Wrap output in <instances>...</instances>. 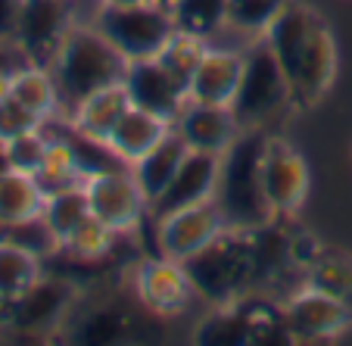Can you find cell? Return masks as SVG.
Segmentation results:
<instances>
[{
  "instance_id": "cell-1",
  "label": "cell",
  "mask_w": 352,
  "mask_h": 346,
  "mask_svg": "<svg viewBox=\"0 0 352 346\" xmlns=\"http://www.w3.org/2000/svg\"><path fill=\"white\" fill-rule=\"evenodd\" d=\"M265 138V128H250L221 153L215 203L221 206L231 228H259L274 219L265 203V191H262Z\"/></svg>"
},
{
  "instance_id": "cell-2",
  "label": "cell",
  "mask_w": 352,
  "mask_h": 346,
  "mask_svg": "<svg viewBox=\"0 0 352 346\" xmlns=\"http://www.w3.org/2000/svg\"><path fill=\"white\" fill-rule=\"evenodd\" d=\"M128 60L109 44L94 22H75L56 50L50 72L63 94V107H72L85 94L125 78Z\"/></svg>"
},
{
  "instance_id": "cell-3",
  "label": "cell",
  "mask_w": 352,
  "mask_h": 346,
  "mask_svg": "<svg viewBox=\"0 0 352 346\" xmlns=\"http://www.w3.org/2000/svg\"><path fill=\"white\" fill-rule=\"evenodd\" d=\"M190 281L197 287V296L209 306H228L250 293L256 274L253 244H250V228H228L221 237H215L206 250L184 262Z\"/></svg>"
},
{
  "instance_id": "cell-4",
  "label": "cell",
  "mask_w": 352,
  "mask_h": 346,
  "mask_svg": "<svg viewBox=\"0 0 352 346\" xmlns=\"http://www.w3.org/2000/svg\"><path fill=\"white\" fill-rule=\"evenodd\" d=\"M287 107H296L293 100V87L287 81L280 63L274 60L272 47L262 38L250 41L243 50V75H240V87L234 94V116H237L240 128H268Z\"/></svg>"
},
{
  "instance_id": "cell-5",
  "label": "cell",
  "mask_w": 352,
  "mask_h": 346,
  "mask_svg": "<svg viewBox=\"0 0 352 346\" xmlns=\"http://www.w3.org/2000/svg\"><path fill=\"white\" fill-rule=\"evenodd\" d=\"M94 25L125 60L156 56L168 34L175 32L172 10L156 0H144L134 7H100Z\"/></svg>"
},
{
  "instance_id": "cell-6",
  "label": "cell",
  "mask_w": 352,
  "mask_h": 346,
  "mask_svg": "<svg viewBox=\"0 0 352 346\" xmlns=\"http://www.w3.org/2000/svg\"><path fill=\"white\" fill-rule=\"evenodd\" d=\"M85 193L91 203V213L100 221H107L116 234H131L144 225L150 215V200L144 187L138 184L131 166H116L107 172L87 175Z\"/></svg>"
},
{
  "instance_id": "cell-7",
  "label": "cell",
  "mask_w": 352,
  "mask_h": 346,
  "mask_svg": "<svg viewBox=\"0 0 352 346\" xmlns=\"http://www.w3.org/2000/svg\"><path fill=\"white\" fill-rule=\"evenodd\" d=\"M228 228L231 225H228L221 206L215 203V197L172 209L166 215H156V253L187 262L199 250H206L215 237H221Z\"/></svg>"
},
{
  "instance_id": "cell-8",
  "label": "cell",
  "mask_w": 352,
  "mask_h": 346,
  "mask_svg": "<svg viewBox=\"0 0 352 346\" xmlns=\"http://www.w3.org/2000/svg\"><path fill=\"white\" fill-rule=\"evenodd\" d=\"M287 331L299 343H327L343 337L352 327V306L340 296L318 290L312 284H302L280 303Z\"/></svg>"
},
{
  "instance_id": "cell-9",
  "label": "cell",
  "mask_w": 352,
  "mask_h": 346,
  "mask_svg": "<svg viewBox=\"0 0 352 346\" xmlns=\"http://www.w3.org/2000/svg\"><path fill=\"white\" fill-rule=\"evenodd\" d=\"M309 166L290 140L268 134L262 150V191L274 219H290L309 197Z\"/></svg>"
},
{
  "instance_id": "cell-10",
  "label": "cell",
  "mask_w": 352,
  "mask_h": 346,
  "mask_svg": "<svg viewBox=\"0 0 352 346\" xmlns=\"http://www.w3.org/2000/svg\"><path fill=\"white\" fill-rule=\"evenodd\" d=\"M131 287L138 303L153 315H181L197 300V287H193L187 266L162 253L146 256L134 266Z\"/></svg>"
},
{
  "instance_id": "cell-11",
  "label": "cell",
  "mask_w": 352,
  "mask_h": 346,
  "mask_svg": "<svg viewBox=\"0 0 352 346\" xmlns=\"http://www.w3.org/2000/svg\"><path fill=\"white\" fill-rule=\"evenodd\" d=\"M72 25L75 16L69 0H22L16 47L25 63L50 66Z\"/></svg>"
},
{
  "instance_id": "cell-12",
  "label": "cell",
  "mask_w": 352,
  "mask_h": 346,
  "mask_svg": "<svg viewBox=\"0 0 352 346\" xmlns=\"http://www.w3.org/2000/svg\"><path fill=\"white\" fill-rule=\"evenodd\" d=\"M333 78H337V41H333L331 25L318 16L296 63V72L290 78L296 107H315L333 87Z\"/></svg>"
},
{
  "instance_id": "cell-13",
  "label": "cell",
  "mask_w": 352,
  "mask_h": 346,
  "mask_svg": "<svg viewBox=\"0 0 352 346\" xmlns=\"http://www.w3.org/2000/svg\"><path fill=\"white\" fill-rule=\"evenodd\" d=\"M172 128L187 144V150H203V153H219V156L243 134L231 107L199 103V100H187L181 107V113L175 116Z\"/></svg>"
},
{
  "instance_id": "cell-14",
  "label": "cell",
  "mask_w": 352,
  "mask_h": 346,
  "mask_svg": "<svg viewBox=\"0 0 352 346\" xmlns=\"http://www.w3.org/2000/svg\"><path fill=\"white\" fill-rule=\"evenodd\" d=\"M240 75H243V50L209 41L203 56H199L197 72L187 85V100L231 107L234 94L240 87Z\"/></svg>"
},
{
  "instance_id": "cell-15",
  "label": "cell",
  "mask_w": 352,
  "mask_h": 346,
  "mask_svg": "<svg viewBox=\"0 0 352 346\" xmlns=\"http://www.w3.org/2000/svg\"><path fill=\"white\" fill-rule=\"evenodd\" d=\"M219 169L221 156L219 153H203V150H187L184 162L178 166L175 178L168 181V187L160 193V200L150 206V215H166L172 209L190 206L199 200H212L215 187H219Z\"/></svg>"
},
{
  "instance_id": "cell-16",
  "label": "cell",
  "mask_w": 352,
  "mask_h": 346,
  "mask_svg": "<svg viewBox=\"0 0 352 346\" xmlns=\"http://www.w3.org/2000/svg\"><path fill=\"white\" fill-rule=\"evenodd\" d=\"M125 87L134 107L150 109V113L162 116V119L175 122L181 107L187 103V91L156 63V56L146 60H128L125 69Z\"/></svg>"
},
{
  "instance_id": "cell-17",
  "label": "cell",
  "mask_w": 352,
  "mask_h": 346,
  "mask_svg": "<svg viewBox=\"0 0 352 346\" xmlns=\"http://www.w3.org/2000/svg\"><path fill=\"white\" fill-rule=\"evenodd\" d=\"M128 107H131V97H128L125 81H113L107 87H97V91L85 94L81 100H75L69 107V131L107 144Z\"/></svg>"
},
{
  "instance_id": "cell-18",
  "label": "cell",
  "mask_w": 352,
  "mask_h": 346,
  "mask_svg": "<svg viewBox=\"0 0 352 346\" xmlns=\"http://www.w3.org/2000/svg\"><path fill=\"white\" fill-rule=\"evenodd\" d=\"M72 290L63 281L41 278L25 296L16 300V334H41V331H54L60 325L63 312L69 309Z\"/></svg>"
},
{
  "instance_id": "cell-19",
  "label": "cell",
  "mask_w": 352,
  "mask_h": 346,
  "mask_svg": "<svg viewBox=\"0 0 352 346\" xmlns=\"http://www.w3.org/2000/svg\"><path fill=\"white\" fill-rule=\"evenodd\" d=\"M172 131V122L162 119V116L150 113V109H140V107H128L125 116L119 119V125L113 128L107 144L113 147V153L119 156L122 162H138L146 150H153L166 134Z\"/></svg>"
},
{
  "instance_id": "cell-20",
  "label": "cell",
  "mask_w": 352,
  "mask_h": 346,
  "mask_svg": "<svg viewBox=\"0 0 352 346\" xmlns=\"http://www.w3.org/2000/svg\"><path fill=\"white\" fill-rule=\"evenodd\" d=\"M10 97L28 107L41 122L56 119L63 109V94L54 72H50V66H38V63H22L13 69Z\"/></svg>"
},
{
  "instance_id": "cell-21",
  "label": "cell",
  "mask_w": 352,
  "mask_h": 346,
  "mask_svg": "<svg viewBox=\"0 0 352 346\" xmlns=\"http://www.w3.org/2000/svg\"><path fill=\"white\" fill-rule=\"evenodd\" d=\"M44 200H47V191L41 187V181L34 175L16 172V169H7L0 175V225L7 231L25 225V221L41 219Z\"/></svg>"
},
{
  "instance_id": "cell-22",
  "label": "cell",
  "mask_w": 352,
  "mask_h": 346,
  "mask_svg": "<svg viewBox=\"0 0 352 346\" xmlns=\"http://www.w3.org/2000/svg\"><path fill=\"white\" fill-rule=\"evenodd\" d=\"M184 156H187V144L172 128L153 150H146L138 162H131V172H134V178H138V184L144 187L150 206L160 200V193L166 191L168 181L175 178V172H178V166L184 162Z\"/></svg>"
},
{
  "instance_id": "cell-23",
  "label": "cell",
  "mask_w": 352,
  "mask_h": 346,
  "mask_svg": "<svg viewBox=\"0 0 352 346\" xmlns=\"http://www.w3.org/2000/svg\"><path fill=\"white\" fill-rule=\"evenodd\" d=\"M44 256L22 246L19 240H0V296L3 300H19L44 278Z\"/></svg>"
},
{
  "instance_id": "cell-24",
  "label": "cell",
  "mask_w": 352,
  "mask_h": 346,
  "mask_svg": "<svg viewBox=\"0 0 352 346\" xmlns=\"http://www.w3.org/2000/svg\"><path fill=\"white\" fill-rule=\"evenodd\" d=\"M34 178L41 181V187H44L47 193L85 181V172H81L78 153H75V144H72V134H50L44 162H41Z\"/></svg>"
},
{
  "instance_id": "cell-25",
  "label": "cell",
  "mask_w": 352,
  "mask_h": 346,
  "mask_svg": "<svg viewBox=\"0 0 352 346\" xmlns=\"http://www.w3.org/2000/svg\"><path fill=\"white\" fill-rule=\"evenodd\" d=\"M172 19L178 32L215 41L221 32H228V0H175Z\"/></svg>"
},
{
  "instance_id": "cell-26",
  "label": "cell",
  "mask_w": 352,
  "mask_h": 346,
  "mask_svg": "<svg viewBox=\"0 0 352 346\" xmlns=\"http://www.w3.org/2000/svg\"><path fill=\"white\" fill-rule=\"evenodd\" d=\"M91 213V203H87V193H85V181L72 187H63V191L47 193L44 200V225L50 228V234L56 237V244L63 246V240L81 225V219Z\"/></svg>"
},
{
  "instance_id": "cell-27",
  "label": "cell",
  "mask_w": 352,
  "mask_h": 346,
  "mask_svg": "<svg viewBox=\"0 0 352 346\" xmlns=\"http://www.w3.org/2000/svg\"><path fill=\"white\" fill-rule=\"evenodd\" d=\"M206 44H209V41H203V38H197V34H187V32H178V28H175V32L168 34L166 44L160 47L156 63H160V66L166 69V72L187 91V85H190L193 72H197L199 56H203Z\"/></svg>"
},
{
  "instance_id": "cell-28",
  "label": "cell",
  "mask_w": 352,
  "mask_h": 346,
  "mask_svg": "<svg viewBox=\"0 0 352 346\" xmlns=\"http://www.w3.org/2000/svg\"><path fill=\"white\" fill-rule=\"evenodd\" d=\"M116 237H119V234H116L107 221H100L94 213H87L85 219H81V225L63 240L60 253H69L78 262H97V259H103V256H109Z\"/></svg>"
},
{
  "instance_id": "cell-29",
  "label": "cell",
  "mask_w": 352,
  "mask_h": 346,
  "mask_svg": "<svg viewBox=\"0 0 352 346\" xmlns=\"http://www.w3.org/2000/svg\"><path fill=\"white\" fill-rule=\"evenodd\" d=\"M290 0H228V32H240L246 44L268 32Z\"/></svg>"
},
{
  "instance_id": "cell-30",
  "label": "cell",
  "mask_w": 352,
  "mask_h": 346,
  "mask_svg": "<svg viewBox=\"0 0 352 346\" xmlns=\"http://www.w3.org/2000/svg\"><path fill=\"white\" fill-rule=\"evenodd\" d=\"M306 284L318 287L331 296H340L352 306V256L321 250L312 266L306 268Z\"/></svg>"
},
{
  "instance_id": "cell-31",
  "label": "cell",
  "mask_w": 352,
  "mask_h": 346,
  "mask_svg": "<svg viewBox=\"0 0 352 346\" xmlns=\"http://www.w3.org/2000/svg\"><path fill=\"white\" fill-rule=\"evenodd\" d=\"M47 144H50V131H44V125L7 140V144H3V153H7L10 169L38 175L41 162H44V153H47Z\"/></svg>"
},
{
  "instance_id": "cell-32",
  "label": "cell",
  "mask_w": 352,
  "mask_h": 346,
  "mask_svg": "<svg viewBox=\"0 0 352 346\" xmlns=\"http://www.w3.org/2000/svg\"><path fill=\"white\" fill-rule=\"evenodd\" d=\"M128 331V318L109 312V309H97L94 315H87L85 321L78 325V340H91V343H109V340L125 337Z\"/></svg>"
},
{
  "instance_id": "cell-33",
  "label": "cell",
  "mask_w": 352,
  "mask_h": 346,
  "mask_svg": "<svg viewBox=\"0 0 352 346\" xmlns=\"http://www.w3.org/2000/svg\"><path fill=\"white\" fill-rule=\"evenodd\" d=\"M44 122L32 113L28 107H22L19 100L7 97V100L0 103V144H7V140L19 138V134L32 131V128H41Z\"/></svg>"
},
{
  "instance_id": "cell-34",
  "label": "cell",
  "mask_w": 352,
  "mask_h": 346,
  "mask_svg": "<svg viewBox=\"0 0 352 346\" xmlns=\"http://www.w3.org/2000/svg\"><path fill=\"white\" fill-rule=\"evenodd\" d=\"M19 13H22V0H0V41L16 44Z\"/></svg>"
},
{
  "instance_id": "cell-35",
  "label": "cell",
  "mask_w": 352,
  "mask_h": 346,
  "mask_svg": "<svg viewBox=\"0 0 352 346\" xmlns=\"http://www.w3.org/2000/svg\"><path fill=\"white\" fill-rule=\"evenodd\" d=\"M22 63H25V56L19 54V47L0 41V69H16V66H22Z\"/></svg>"
},
{
  "instance_id": "cell-36",
  "label": "cell",
  "mask_w": 352,
  "mask_h": 346,
  "mask_svg": "<svg viewBox=\"0 0 352 346\" xmlns=\"http://www.w3.org/2000/svg\"><path fill=\"white\" fill-rule=\"evenodd\" d=\"M10 85H13V69H0V103L10 97Z\"/></svg>"
},
{
  "instance_id": "cell-37",
  "label": "cell",
  "mask_w": 352,
  "mask_h": 346,
  "mask_svg": "<svg viewBox=\"0 0 352 346\" xmlns=\"http://www.w3.org/2000/svg\"><path fill=\"white\" fill-rule=\"evenodd\" d=\"M134 3H144V0H100V7H134Z\"/></svg>"
},
{
  "instance_id": "cell-38",
  "label": "cell",
  "mask_w": 352,
  "mask_h": 346,
  "mask_svg": "<svg viewBox=\"0 0 352 346\" xmlns=\"http://www.w3.org/2000/svg\"><path fill=\"white\" fill-rule=\"evenodd\" d=\"M10 169V162H7V153H3V144H0V175Z\"/></svg>"
},
{
  "instance_id": "cell-39",
  "label": "cell",
  "mask_w": 352,
  "mask_h": 346,
  "mask_svg": "<svg viewBox=\"0 0 352 346\" xmlns=\"http://www.w3.org/2000/svg\"><path fill=\"white\" fill-rule=\"evenodd\" d=\"M156 3H162V7H168V10H172V3H175V0H156Z\"/></svg>"
},
{
  "instance_id": "cell-40",
  "label": "cell",
  "mask_w": 352,
  "mask_h": 346,
  "mask_svg": "<svg viewBox=\"0 0 352 346\" xmlns=\"http://www.w3.org/2000/svg\"><path fill=\"white\" fill-rule=\"evenodd\" d=\"M3 237H7V228H3V225H0V240H3Z\"/></svg>"
}]
</instances>
